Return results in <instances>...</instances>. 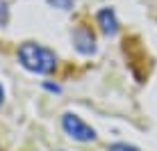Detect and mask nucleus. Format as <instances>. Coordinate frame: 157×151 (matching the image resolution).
I'll use <instances>...</instances> for the list:
<instances>
[{"label": "nucleus", "mask_w": 157, "mask_h": 151, "mask_svg": "<svg viewBox=\"0 0 157 151\" xmlns=\"http://www.w3.org/2000/svg\"><path fill=\"white\" fill-rule=\"evenodd\" d=\"M18 62L32 73L46 76V73L55 71L57 55L46 46H39V44H34V41H25V44L18 48Z\"/></svg>", "instance_id": "obj_1"}, {"label": "nucleus", "mask_w": 157, "mask_h": 151, "mask_svg": "<svg viewBox=\"0 0 157 151\" xmlns=\"http://www.w3.org/2000/svg\"><path fill=\"white\" fill-rule=\"evenodd\" d=\"M62 128L75 142H91V140H96L94 128H91L89 124H84L78 115H71V112H66V115L62 117Z\"/></svg>", "instance_id": "obj_2"}, {"label": "nucleus", "mask_w": 157, "mask_h": 151, "mask_svg": "<svg viewBox=\"0 0 157 151\" xmlns=\"http://www.w3.org/2000/svg\"><path fill=\"white\" fill-rule=\"evenodd\" d=\"M73 44H75V48H78L82 55H91V53L96 51V39H94V35H91L89 30H84V28H80V30L73 32Z\"/></svg>", "instance_id": "obj_3"}, {"label": "nucleus", "mask_w": 157, "mask_h": 151, "mask_svg": "<svg viewBox=\"0 0 157 151\" xmlns=\"http://www.w3.org/2000/svg\"><path fill=\"white\" fill-rule=\"evenodd\" d=\"M98 25H100V30L105 32L107 37H112V35H116V30H118V21H116V14H114V9H100L98 12Z\"/></svg>", "instance_id": "obj_4"}, {"label": "nucleus", "mask_w": 157, "mask_h": 151, "mask_svg": "<svg viewBox=\"0 0 157 151\" xmlns=\"http://www.w3.org/2000/svg\"><path fill=\"white\" fill-rule=\"evenodd\" d=\"M107 151H139V149L132 147V144H125V142H116L112 147H107Z\"/></svg>", "instance_id": "obj_5"}, {"label": "nucleus", "mask_w": 157, "mask_h": 151, "mask_svg": "<svg viewBox=\"0 0 157 151\" xmlns=\"http://www.w3.org/2000/svg\"><path fill=\"white\" fill-rule=\"evenodd\" d=\"M75 0H48V5H52V7L57 9H71Z\"/></svg>", "instance_id": "obj_6"}, {"label": "nucleus", "mask_w": 157, "mask_h": 151, "mask_svg": "<svg viewBox=\"0 0 157 151\" xmlns=\"http://www.w3.org/2000/svg\"><path fill=\"white\" fill-rule=\"evenodd\" d=\"M7 18H9V7H7L5 0H0V28L7 23Z\"/></svg>", "instance_id": "obj_7"}, {"label": "nucleus", "mask_w": 157, "mask_h": 151, "mask_svg": "<svg viewBox=\"0 0 157 151\" xmlns=\"http://www.w3.org/2000/svg\"><path fill=\"white\" fill-rule=\"evenodd\" d=\"M46 89H50V92H59L57 85H50V83H46Z\"/></svg>", "instance_id": "obj_8"}, {"label": "nucleus", "mask_w": 157, "mask_h": 151, "mask_svg": "<svg viewBox=\"0 0 157 151\" xmlns=\"http://www.w3.org/2000/svg\"><path fill=\"white\" fill-rule=\"evenodd\" d=\"M2 99H5V92H2V87H0V103H2Z\"/></svg>", "instance_id": "obj_9"}]
</instances>
